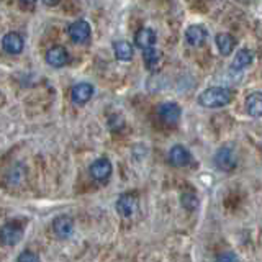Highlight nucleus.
Wrapping results in <instances>:
<instances>
[{
	"mask_svg": "<svg viewBox=\"0 0 262 262\" xmlns=\"http://www.w3.org/2000/svg\"><path fill=\"white\" fill-rule=\"evenodd\" d=\"M20 2L23 4V5H33L36 2V0H20Z\"/></svg>",
	"mask_w": 262,
	"mask_h": 262,
	"instance_id": "393cba45",
	"label": "nucleus"
},
{
	"mask_svg": "<svg viewBox=\"0 0 262 262\" xmlns=\"http://www.w3.org/2000/svg\"><path fill=\"white\" fill-rule=\"evenodd\" d=\"M208 39V31L205 30L200 25H192L185 31V41L193 48H200L207 43Z\"/></svg>",
	"mask_w": 262,
	"mask_h": 262,
	"instance_id": "6e6552de",
	"label": "nucleus"
},
{
	"mask_svg": "<svg viewBox=\"0 0 262 262\" xmlns=\"http://www.w3.org/2000/svg\"><path fill=\"white\" fill-rule=\"evenodd\" d=\"M89 172H90V177L97 180V182H106L113 172L112 162L106 158H98L90 164Z\"/></svg>",
	"mask_w": 262,
	"mask_h": 262,
	"instance_id": "f03ea898",
	"label": "nucleus"
},
{
	"mask_svg": "<svg viewBox=\"0 0 262 262\" xmlns=\"http://www.w3.org/2000/svg\"><path fill=\"white\" fill-rule=\"evenodd\" d=\"M169 162L174 167H185L192 162V154L185 146L176 144V146H172V149L169 151Z\"/></svg>",
	"mask_w": 262,
	"mask_h": 262,
	"instance_id": "0eeeda50",
	"label": "nucleus"
},
{
	"mask_svg": "<svg viewBox=\"0 0 262 262\" xmlns=\"http://www.w3.org/2000/svg\"><path fill=\"white\" fill-rule=\"evenodd\" d=\"M108 126L112 131H121L123 126H125V121H123V118L120 117V115H110V118H108Z\"/></svg>",
	"mask_w": 262,
	"mask_h": 262,
	"instance_id": "412c9836",
	"label": "nucleus"
},
{
	"mask_svg": "<svg viewBox=\"0 0 262 262\" xmlns=\"http://www.w3.org/2000/svg\"><path fill=\"white\" fill-rule=\"evenodd\" d=\"M94 95V85L89 82H79L71 89V100L76 105H84L87 103Z\"/></svg>",
	"mask_w": 262,
	"mask_h": 262,
	"instance_id": "39448f33",
	"label": "nucleus"
},
{
	"mask_svg": "<svg viewBox=\"0 0 262 262\" xmlns=\"http://www.w3.org/2000/svg\"><path fill=\"white\" fill-rule=\"evenodd\" d=\"M117 211L121 216H131L138 208V199L133 193H121L117 200Z\"/></svg>",
	"mask_w": 262,
	"mask_h": 262,
	"instance_id": "9b49d317",
	"label": "nucleus"
},
{
	"mask_svg": "<svg viewBox=\"0 0 262 262\" xmlns=\"http://www.w3.org/2000/svg\"><path fill=\"white\" fill-rule=\"evenodd\" d=\"M16 260L18 262H36V260H39V256L38 254H33L31 251H25L16 257Z\"/></svg>",
	"mask_w": 262,
	"mask_h": 262,
	"instance_id": "4be33fe9",
	"label": "nucleus"
},
{
	"mask_svg": "<svg viewBox=\"0 0 262 262\" xmlns=\"http://www.w3.org/2000/svg\"><path fill=\"white\" fill-rule=\"evenodd\" d=\"M158 113H159V118L166 123V125L174 126L179 123L180 115H182V110H180V106L176 102H166V103L159 105Z\"/></svg>",
	"mask_w": 262,
	"mask_h": 262,
	"instance_id": "20e7f679",
	"label": "nucleus"
},
{
	"mask_svg": "<svg viewBox=\"0 0 262 262\" xmlns=\"http://www.w3.org/2000/svg\"><path fill=\"white\" fill-rule=\"evenodd\" d=\"M180 203L187 211H193L199 208V199H196L195 193H184L182 199H180Z\"/></svg>",
	"mask_w": 262,
	"mask_h": 262,
	"instance_id": "aec40b11",
	"label": "nucleus"
},
{
	"mask_svg": "<svg viewBox=\"0 0 262 262\" xmlns=\"http://www.w3.org/2000/svg\"><path fill=\"white\" fill-rule=\"evenodd\" d=\"M246 112L252 118L262 117V92H254L246 98Z\"/></svg>",
	"mask_w": 262,
	"mask_h": 262,
	"instance_id": "4468645a",
	"label": "nucleus"
},
{
	"mask_svg": "<svg viewBox=\"0 0 262 262\" xmlns=\"http://www.w3.org/2000/svg\"><path fill=\"white\" fill-rule=\"evenodd\" d=\"M68 35L74 43H85L90 38V25L85 20H77L69 25Z\"/></svg>",
	"mask_w": 262,
	"mask_h": 262,
	"instance_id": "423d86ee",
	"label": "nucleus"
},
{
	"mask_svg": "<svg viewBox=\"0 0 262 262\" xmlns=\"http://www.w3.org/2000/svg\"><path fill=\"white\" fill-rule=\"evenodd\" d=\"M2 48L8 54H20L23 51V38L20 33L10 31L2 38Z\"/></svg>",
	"mask_w": 262,
	"mask_h": 262,
	"instance_id": "ddd939ff",
	"label": "nucleus"
},
{
	"mask_svg": "<svg viewBox=\"0 0 262 262\" xmlns=\"http://www.w3.org/2000/svg\"><path fill=\"white\" fill-rule=\"evenodd\" d=\"M233 90L226 87H210L207 90H203L199 97V103L205 108H221L226 106L228 103H231L233 100Z\"/></svg>",
	"mask_w": 262,
	"mask_h": 262,
	"instance_id": "f257e3e1",
	"label": "nucleus"
},
{
	"mask_svg": "<svg viewBox=\"0 0 262 262\" xmlns=\"http://www.w3.org/2000/svg\"><path fill=\"white\" fill-rule=\"evenodd\" d=\"M53 231L57 237H61V239H66V237H69L74 231V220L68 215H61L54 218L53 221Z\"/></svg>",
	"mask_w": 262,
	"mask_h": 262,
	"instance_id": "f8f14e48",
	"label": "nucleus"
},
{
	"mask_svg": "<svg viewBox=\"0 0 262 262\" xmlns=\"http://www.w3.org/2000/svg\"><path fill=\"white\" fill-rule=\"evenodd\" d=\"M143 61H144V64H146V68L154 69L156 66H158V62L161 61V53H159L156 48L143 49Z\"/></svg>",
	"mask_w": 262,
	"mask_h": 262,
	"instance_id": "6ab92c4d",
	"label": "nucleus"
},
{
	"mask_svg": "<svg viewBox=\"0 0 262 262\" xmlns=\"http://www.w3.org/2000/svg\"><path fill=\"white\" fill-rule=\"evenodd\" d=\"M46 62L51 66V68H56V69L64 68V66L69 62V54H68V51H66V48L53 46L51 49H48Z\"/></svg>",
	"mask_w": 262,
	"mask_h": 262,
	"instance_id": "9d476101",
	"label": "nucleus"
},
{
	"mask_svg": "<svg viewBox=\"0 0 262 262\" xmlns=\"http://www.w3.org/2000/svg\"><path fill=\"white\" fill-rule=\"evenodd\" d=\"M156 43V33L151 28H141L136 31L135 35V45L139 49H147V48H152Z\"/></svg>",
	"mask_w": 262,
	"mask_h": 262,
	"instance_id": "2eb2a0df",
	"label": "nucleus"
},
{
	"mask_svg": "<svg viewBox=\"0 0 262 262\" xmlns=\"http://www.w3.org/2000/svg\"><path fill=\"white\" fill-rule=\"evenodd\" d=\"M216 46H218V51L221 54L229 56L236 46V39L229 35V33H220V35L216 36Z\"/></svg>",
	"mask_w": 262,
	"mask_h": 262,
	"instance_id": "dca6fc26",
	"label": "nucleus"
},
{
	"mask_svg": "<svg viewBox=\"0 0 262 262\" xmlns=\"http://www.w3.org/2000/svg\"><path fill=\"white\" fill-rule=\"evenodd\" d=\"M252 59L254 56L249 49H241V51H237V54L234 56V61H233V68L234 69H246L248 66L252 64Z\"/></svg>",
	"mask_w": 262,
	"mask_h": 262,
	"instance_id": "a211bd4d",
	"label": "nucleus"
},
{
	"mask_svg": "<svg viewBox=\"0 0 262 262\" xmlns=\"http://www.w3.org/2000/svg\"><path fill=\"white\" fill-rule=\"evenodd\" d=\"M59 2H61V0H43V4L48 5V7H56Z\"/></svg>",
	"mask_w": 262,
	"mask_h": 262,
	"instance_id": "b1692460",
	"label": "nucleus"
},
{
	"mask_svg": "<svg viewBox=\"0 0 262 262\" xmlns=\"http://www.w3.org/2000/svg\"><path fill=\"white\" fill-rule=\"evenodd\" d=\"M21 236H23V226L15 223V221L2 226V243L5 246H15L16 243H20Z\"/></svg>",
	"mask_w": 262,
	"mask_h": 262,
	"instance_id": "1a4fd4ad",
	"label": "nucleus"
},
{
	"mask_svg": "<svg viewBox=\"0 0 262 262\" xmlns=\"http://www.w3.org/2000/svg\"><path fill=\"white\" fill-rule=\"evenodd\" d=\"M215 166L223 172H231L237 166L236 154L231 147H228V146L220 147L215 154Z\"/></svg>",
	"mask_w": 262,
	"mask_h": 262,
	"instance_id": "7ed1b4c3",
	"label": "nucleus"
},
{
	"mask_svg": "<svg viewBox=\"0 0 262 262\" xmlns=\"http://www.w3.org/2000/svg\"><path fill=\"white\" fill-rule=\"evenodd\" d=\"M237 257L234 256V254H220V256L216 257V260H236Z\"/></svg>",
	"mask_w": 262,
	"mask_h": 262,
	"instance_id": "5701e85b",
	"label": "nucleus"
},
{
	"mask_svg": "<svg viewBox=\"0 0 262 262\" xmlns=\"http://www.w3.org/2000/svg\"><path fill=\"white\" fill-rule=\"evenodd\" d=\"M113 53L117 56V59L120 61H131L133 57V46L128 41H115L113 43Z\"/></svg>",
	"mask_w": 262,
	"mask_h": 262,
	"instance_id": "f3484780",
	"label": "nucleus"
}]
</instances>
